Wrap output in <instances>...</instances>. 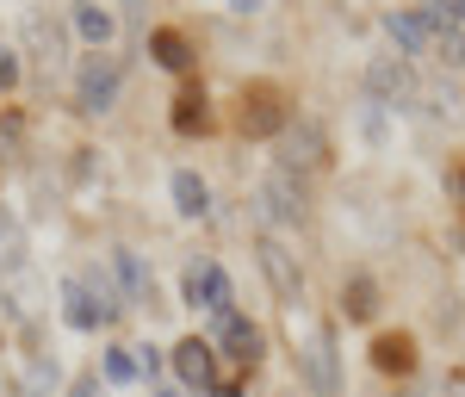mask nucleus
Instances as JSON below:
<instances>
[{
    "label": "nucleus",
    "mask_w": 465,
    "mask_h": 397,
    "mask_svg": "<svg viewBox=\"0 0 465 397\" xmlns=\"http://www.w3.org/2000/svg\"><path fill=\"white\" fill-rule=\"evenodd\" d=\"M13 87H19V56L0 44V94H13Z\"/></svg>",
    "instance_id": "obj_26"
},
{
    "label": "nucleus",
    "mask_w": 465,
    "mask_h": 397,
    "mask_svg": "<svg viewBox=\"0 0 465 397\" xmlns=\"http://www.w3.org/2000/svg\"><path fill=\"white\" fill-rule=\"evenodd\" d=\"M447 186H453V193L465 199V168H453V181H447Z\"/></svg>",
    "instance_id": "obj_31"
},
{
    "label": "nucleus",
    "mask_w": 465,
    "mask_h": 397,
    "mask_svg": "<svg viewBox=\"0 0 465 397\" xmlns=\"http://www.w3.org/2000/svg\"><path fill=\"white\" fill-rule=\"evenodd\" d=\"M372 366H379V372H410V366H416V342H410V335H379V342H372Z\"/></svg>",
    "instance_id": "obj_16"
},
{
    "label": "nucleus",
    "mask_w": 465,
    "mask_h": 397,
    "mask_svg": "<svg viewBox=\"0 0 465 397\" xmlns=\"http://www.w3.org/2000/svg\"><path fill=\"white\" fill-rule=\"evenodd\" d=\"M186 304L223 317V311H230V273H223L217 261H193V267H186Z\"/></svg>",
    "instance_id": "obj_6"
},
{
    "label": "nucleus",
    "mask_w": 465,
    "mask_h": 397,
    "mask_svg": "<svg viewBox=\"0 0 465 397\" xmlns=\"http://www.w3.org/2000/svg\"><path fill=\"white\" fill-rule=\"evenodd\" d=\"M385 37L397 44V56H422V50L434 44L422 6H391V13H385Z\"/></svg>",
    "instance_id": "obj_8"
},
{
    "label": "nucleus",
    "mask_w": 465,
    "mask_h": 397,
    "mask_svg": "<svg viewBox=\"0 0 465 397\" xmlns=\"http://www.w3.org/2000/svg\"><path fill=\"white\" fill-rule=\"evenodd\" d=\"M19 261H25L19 230H13V223H0V273H19Z\"/></svg>",
    "instance_id": "obj_23"
},
{
    "label": "nucleus",
    "mask_w": 465,
    "mask_h": 397,
    "mask_svg": "<svg viewBox=\"0 0 465 397\" xmlns=\"http://www.w3.org/2000/svg\"><path fill=\"white\" fill-rule=\"evenodd\" d=\"M298 372H304V385L317 397H341V361H335V329L317 323L304 335V348H298Z\"/></svg>",
    "instance_id": "obj_1"
},
{
    "label": "nucleus",
    "mask_w": 465,
    "mask_h": 397,
    "mask_svg": "<svg viewBox=\"0 0 465 397\" xmlns=\"http://www.w3.org/2000/svg\"><path fill=\"white\" fill-rule=\"evenodd\" d=\"M112 280L124 292V304H149V298H155V280H149V267H143L137 249H112Z\"/></svg>",
    "instance_id": "obj_12"
},
{
    "label": "nucleus",
    "mask_w": 465,
    "mask_h": 397,
    "mask_svg": "<svg viewBox=\"0 0 465 397\" xmlns=\"http://www.w3.org/2000/svg\"><path fill=\"white\" fill-rule=\"evenodd\" d=\"M74 106L94 112V118L118 106V63L112 56H87L81 63V74H74Z\"/></svg>",
    "instance_id": "obj_3"
},
{
    "label": "nucleus",
    "mask_w": 465,
    "mask_h": 397,
    "mask_svg": "<svg viewBox=\"0 0 465 397\" xmlns=\"http://www.w3.org/2000/svg\"><path fill=\"white\" fill-rule=\"evenodd\" d=\"M366 94H372V106H385V112L410 106V100L422 94L410 56H372V63H366Z\"/></svg>",
    "instance_id": "obj_2"
},
{
    "label": "nucleus",
    "mask_w": 465,
    "mask_h": 397,
    "mask_svg": "<svg viewBox=\"0 0 465 397\" xmlns=\"http://www.w3.org/2000/svg\"><path fill=\"white\" fill-rule=\"evenodd\" d=\"M460 249H465V243H460Z\"/></svg>",
    "instance_id": "obj_35"
},
{
    "label": "nucleus",
    "mask_w": 465,
    "mask_h": 397,
    "mask_svg": "<svg viewBox=\"0 0 465 397\" xmlns=\"http://www.w3.org/2000/svg\"><path fill=\"white\" fill-rule=\"evenodd\" d=\"M223 6H230V13H242V19H249V13H261V6H267V0H223Z\"/></svg>",
    "instance_id": "obj_30"
},
{
    "label": "nucleus",
    "mask_w": 465,
    "mask_h": 397,
    "mask_svg": "<svg viewBox=\"0 0 465 397\" xmlns=\"http://www.w3.org/2000/svg\"><path fill=\"white\" fill-rule=\"evenodd\" d=\"M149 56L162 69H186L193 63V44H186V32H149Z\"/></svg>",
    "instance_id": "obj_18"
},
{
    "label": "nucleus",
    "mask_w": 465,
    "mask_h": 397,
    "mask_svg": "<svg viewBox=\"0 0 465 397\" xmlns=\"http://www.w3.org/2000/svg\"><path fill=\"white\" fill-rule=\"evenodd\" d=\"M69 25H74V37H81L87 50H106L112 32H118V19H112L100 0H69Z\"/></svg>",
    "instance_id": "obj_11"
},
{
    "label": "nucleus",
    "mask_w": 465,
    "mask_h": 397,
    "mask_svg": "<svg viewBox=\"0 0 465 397\" xmlns=\"http://www.w3.org/2000/svg\"><path fill=\"white\" fill-rule=\"evenodd\" d=\"M155 397H186V392H155Z\"/></svg>",
    "instance_id": "obj_34"
},
{
    "label": "nucleus",
    "mask_w": 465,
    "mask_h": 397,
    "mask_svg": "<svg viewBox=\"0 0 465 397\" xmlns=\"http://www.w3.org/2000/svg\"><path fill=\"white\" fill-rule=\"evenodd\" d=\"M100 366H106L112 385H131V379H137V354H131V348H106V354H100Z\"/></svg>",
    "instance_id": "obj_22"
},
{
    "label": "nucleus",
    "mask_w": 465,
    "mask_h": 397,
    "mask_svg": "<svg viewBox=\"0 0 465 397\" xmlns=\"http://www.w3.org/2000/svg\"><path fill=\"white\" fill-rule=\"evenodd\" d=\"M360 137H366L372 149L385 144V106H366V112H360Z\"/></svg>",
    "instance_id": "obj_25"
},
{
    "label": "nucleus",
    "mask_w": 465,
    "mask_h": 397,
    "mask_svg": "<svg viewBox=\"0 0 465 397\" xmlns=\"http://www.w3.org/2000/svg\"><path fill=\"white\" fill-rule=\"evenodd\" d=\"M69 397H106L100 392V372H87V379H74V392Z\"/></svg>",
    "instance_id": "obj_29"
},
{
    "label": "nucleus",
    "mask_w": 465,
    "mask_h": 397,
    "mask_svg": "<svg viewBox=\"0 0 465 397\" xmlns=\"http://www.w3.org/2000/svg\"><path fill=\"white\" fill-rule=\"evenodd\" d=\"M341 311H348V317H354V323H366V317H372V311H379V286H372V280H366V273H354V280H348V286H341Z\"/></svg>",
    "instance_id": "obj_19"
},
{
    "label": "nucleus",
    "mask_w": 465,
    "mask_h": 397,
    "mask_svg": "<svg viewBox=\"0 0 465 397\" xmlns=\"http://www.w3.org/2000/svg\"><path fill=\"white\" fill-rule=\"evenodd\" d=\"M217 397H242V392H236V385H217Z\"/></svg>",
    "instance_id": "obj_33"
},
{
    "label": "nucleus",
    "mask_w": 465,
    "mask_h": 397,
    "mask_svg": "<svg viewBox=\"0 0 465 397\" xmlns=\"http://www.w3.org/2000/svg\"><path fill=\"white\" fill-rule=\"evenodd\" d=\"M254 254H261V273H267L273 298H280V304H298V298H304V273H298V254H292L280 236H261V243H254Z\"/></svg>",
    "instance_id": "obj_4"
},
{
    "label": "nucleus",
    "mask_w": 465,
    "mask_h": 397,
    "mask_svg": "<svg viewBox=\"0 0 465 397\" xmlns=\"http://www.w3.org/2000/svg\"><path fill=\"white\" fill-rule=\"evenodd\" d=\"M447 13H453V19H460V25H465V0H447Z\"/></svg>",
    "instance_id": "obj_32"
},
{
    "label": "nucleus",
    "mask_w": 465,
    "mask_h": 397,
    "mask_svg": "<svg viewBox=\"0 0 465 397\" xmlns=\"http://www.w3.org/2000/svg\"><path fill=\"white\" fill-rule=\"evenodd\" d=\"M254 205H261L267 223H304V186L292 181V168H273L254 193Z\"/></svg>",
    "instance_id": "obj_5"
},
{
    "label": "nucleus",
    "mask_w": 465,
    "mask_h": 397,
    "mask_svg": "<svg viewBox=\"0 0 465 397\" xmlns=\"http://www.w3.org/2000/svg\"><path fill=\"white\" fill-rule=\"evenodd\" d=\"M280 149H286L280 162H286L292 174H298V168H322V162H329V144H322V131L311 124V118H304V124H286V131H280Z\"/></svg>",
    "instance_id": "obj_7"
},
{
    "label": "nucleus",
    "mask_w": 465,
    "mask_h": 397,
    "mask_svg": "<svg viewBox=\"0 0 465 397\" xmlns=\"http://www.w3.org/2000/svg\"><path fill=\"white\" fill-rule=\"evenodd\" d=\"M19 137H25V124H19V118H6V124H0V149H19Z\"/></svg>",
    "instance_id": "obj_28"
},
{
    "label": "nucleus",
    "mask_w": 465,
    "mask_h": 397,
    "mask_svg": "<svg viewBox=\"0 0 465 397\" xmlns=\"http://www.w3.org/2000/svg\"><path fill=\"white\" fill-rule=\"evenodd\" d=\"M81 286H87V298H94L100 323H112V317H124V311H131V304H124V292H118V280H112V267H87V273H81Z\"/></svg>",
    "instance_id": "obj_14"
},
{
    "label": "nucleus",
    "mask_w": 465,
    "mask_h": 397,
    "mask_svg": "<svg viewBox=\"0 0 465 397\" xmlns=\"http://www.w3.org/2000/svg\"><path fill=\"white\" fill-rule=\"evenodd\" d=\"M434 50H440V63H453V69H465V25H460V19L434 32Z\"/></svg>",
    "instance_id": "obj_20"
},
{
    "label": "nucleus",
    "mask_w": 465,
    "mask_h": 397,
    "mask_svg": "<svg viewBox=\"0 0 465 397\" xmlns=\"http://www.w3.org/2000/svg\"><path fill=\"white\" fill-rule=\"evenodd\" d=\"M137 354V379H155L162 372V348H131Z\"/></svg>",
    "instance_id": "obj_27"
},
{
    "label": "nucleus",
    "mask_w": 465,
    "mask_h": 397,
    "mask_svg": "<svg viewBox=\"0 0 465 397\" xmlns=\"http://www.w3.org/2000/svg\"><path fill=\"white\" fill-rule=\"evenodd\" d=\"M63 323L69 329H100V311H94V298L81 280H63Z\"/></svg>",
    "instance_id": "obj_17"
},
{
    "label": "nucleus",
    "mask_w": 465,
    "mask_h": 397,
    "mask_svg": "<svg viewBox=\"0 0 465 397\" xmlns=\"http://www.w3.org/2000/svg\"><path fill=\"white\" fill-rule=\"evenodd\" d=\"M174 131H205V94H180L174 100Z\"/></svg>",
    "instance_id": "obj_21"
},
{
    "label": "nucleus",
    "mask_w": 465,
    "mask_h": 397,
    "mask_svg": "<svg viewBox=\"0 0 465 397\" xmlns=\"http://www.w3.org/2000/svg\"><path fill=\"white\" fill-rule=\"evenodd\" d=\"M168 193H174V212H180V217H205V212H212V186L199 181L193 168H174Z\"/></svg>",
    "instance_id": "obj_15"
},
{
    "label": "nucleus",
    "mask_w": 465,
    "mask_h": 397,
    "mask_svg": "<svg viewBox=\"0 0 465 397\" xmlns=\"http://www.w3.org/2000/svg\"><path fill=\"white\" fill-rule=\"evenodd\" d=\"M174 372L186 392H212L217 385V366H212V342H199V335H186L174 348Z\"/></svg>",
    "instance_id": "obj_10"
},
{
    "label": "nucleus",
    "mask_w": 465,
    "mask_h": 397,
    "mask_svg": "<svg viewBox=\"0 0 465 397\" xmlns=\"http://www.w3.org/2000/svg\"><path fill=\"white\" fill-rule=\"evenodd\" d=\"M242 131H249V137H280V131H286V112L273 100V87L242 94Z\"/></svg>",
    "instance_id": "obj_13"
},
{
    "label": "nucleus",
    "mask_w": 465,
    "mask_h": 397,
    "mask_svg": "<svg viewBox=\"0 0 465 397\" xmlns=\"http://www.w3.org/2000/svg\"><path fill=\"white\" fill-rule=\"evenodd\" d=\"M217 348L236 366H254L261 361V329H254L242 311H223V317H217Z\"/></svg>",
    "instance_id": "obj_9"
},
{
    "label": "nucleus",
    "mask_w": 465,
    "mask_h": 397,
    "mask_svg": "<svg viewBox=\"0 0 465 397\" xmlns=\"http://www.w3.org/2000/svg\"><path fill=\"white\" fill-rule=\"evenodd\" d=\"M50 385H56V361H50V354H37V361H32V372H25V392H32V397H44Z\"/></svg>",
    "instance_id": "obj_24"
}]
</instances>
